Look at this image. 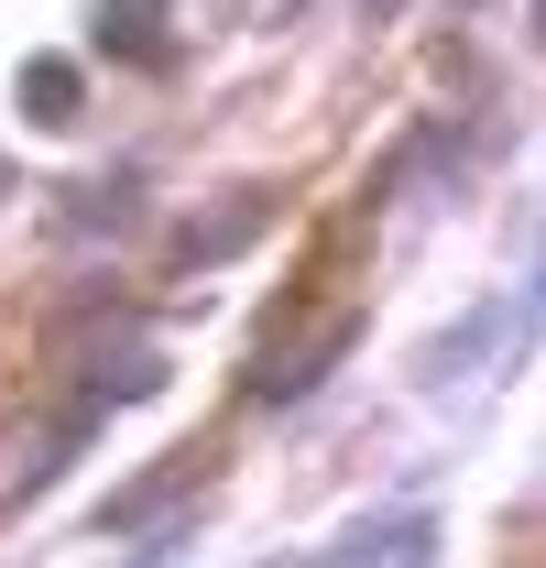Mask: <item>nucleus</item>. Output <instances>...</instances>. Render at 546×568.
Instances as JSON below:
<instances>
[{"instance_id":"nucleus-1","label":"nucleus","mask_w":546,"mask_h":568,"mask_svg":"<svg viewBox=\"0 0 546 568\" xmlns=\"http://www.w3.org/2000/svg\"><path fill=\"white\" fill-rule=\"evenodd\" d=\"M437 558V525L426 514H394V525H372V536H350L328 568H426Z\"/></svg>"},{"instance_id":"nucleus-2","label":"nucleus","mask_w":546,"mask_h":568,"mask_svg":"<svg viewBox=\"0 0 546 568\" xmlns=\"http://www.w3.org/2000/svg\"><path fill=\"white\" fill-rule=\"evenodd\" d=\"M372 11H405V0H372Z\"/></svg>"},{"instance_id":"nucleus-3","label":"nucleus","mask_w":546,"mask_h":568,"mask_svg":"<svg viewBox=\"0 0 546 568\" xmlns=\"http://www.w3.org/2000/svg\"><path fill=\"white\" fill-rule=\"evenodd\" d=\"M536 33H546V0H536Z\"/></svg>"}]
</instances>
